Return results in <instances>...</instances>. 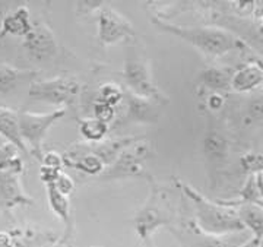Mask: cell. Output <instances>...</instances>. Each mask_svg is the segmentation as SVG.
I'll use <instances>...</instances> for the list:
<instances>
[{
  "instance_id": "6da1fadb",
  "label": "cell",
  "mask_w": 263,
  "mask_h": 247,
  "mask_svg": "<svg viewBox=\"0 0 263 247\" xmlns=\"http://www.w3.org/2000/svg\"><path fill=\"white\" fill-rule=\"evenodd\" d=\"M177 186L193 202L196 209L195 224L200 231L212 236H226L246 231L245 225L238 218L237 208L222 205L218 200L206 199L202 193L183 181L177 180Z\"/></svg>"
},
{
  "instance_id": "7a4b0ae2",
  "label": "cell",
  "mask_w": 263,
  "mask_h": 247,
  "mask_svg": "<svg viewBox=\"0 0 263 247\" xmlns=\"http://www.w3.org/2000/svg\"><path fill=\"white\" fill-rule=\"evenodd\" d=\"M157 28L173 34L209 57H221L245 46L233 32L219 27H183L161 18H152Z\"/></svg>"
},
{
  "instance_id": "3957f363",
  "label": "cell",
  "mask_w": 263,
  "mask_h": 247,
  "mask_svg": "<svg viewBox=\"0 0 263 247\" xmlns=\"http://www.w3.org/2000/svg\"><path fill=\"white\" fill-rule=\"evenodd\" d=\"M149 196L135 217L136 233L143 241H149L155 230L171 224L174 214L171 190L158 184L154 180V177H149Z\"/></svg>"
},
{
  "instance_id": "277c9868",
  "label": "cell",
  "mask_w": 263,
  "mask_h": 247,
  "mask_svg": "<svg viewBox=\"0 0 263 247\" xmlns=\"http://www.w3.org/2000/svg\"><path fill=\"white\" fill-rule=\"evenodd\" d=\"M123 78L127 85L126 89L133 94L149 98L161 105L167 104L170 101L168 97L154 82L149 60L135 47L129 48V53L126 56Z\"/></svg>"
},
{
  "instance_id": "5b68a950",
  "label": "cell",
  "mask_w": 263,
  "mask_h": 247,
  "mask_svg": "<svg viewBox=\"0 0 263 247\" xmlns=\"http://www.w3.org/2000/svg\"><path fill=\"white\" fill-rule=\"evenodd\" d=\"M67 113L66 108H57L50 113H31L21 111L18 113L19 132L21 138L27 146V151L32 154L37 160H43V142L47 132L53 124L63 119Z\"/></svg>"
},
{
  "instance_id": "8992f818",
  "label": "cell",
  "mask_w": 263,
  "mask_h": 247,
  "mask_svg": "<svg viewBox=\"0 0 263 247\" xmlns=\"http://www.w3.org/2000/svg\"><path fill=\"white\" fill-rule=\"evenodd\" d=\"M29 97L48 104L62 105V108H73L81 98V84L72 76H56L44 81L31 82Z\"/></svg>"
},
{
  "instance_id": "52a82bcc",
  "label": "cell",
  "mask_w": 263,
  "mask_h": 247,
  "mask_svg": "<svg viewBox=\"0 0 263 247\" xmlns=\"http://www.w3.org/2000/svg\"><path fill=\"white\" fill-rule=\"evenodd\" d=\"M154 157V146L149 141L141 139L139 142L127 146L116 158V161L107 167L101 174L103 180H123L141 177L145 173V164Z\"/></svg>"
},
{
  "instance_id": "ba28073f",
  "label": "cell",
  "mask_w": 263,
  "mask_h": 247,
  "mask_svg": "<svg viewBox=\"0 0 263 247\" xmlns=\"http://www.w3.org/2000/svg\"><path fill=\"white\" fill-rule=\"evenodd\" d=\"M98 41L101 46H113L135 38V29L129 19L110 6H101L97 13Z\"/></svg>"
},
{
  "instance_id": "9c48e42d",
  "label": "cell",
  "mask_w": 263,
  "mask_h": 247,
  "mask_svg": "<svg viewBox=\"0 0 263 247\" xmlns=\"http://www.w3.org/2000/svg\"><path fill=\"white\" fill-rule=\"evenodd\" d=\"M24 164L21 158H16L10 167L0 170V205L15 206V205H31L34 199L22 187L21 173Z\"/></svg>"
},
{
  "instance_id": "30bf717a",
  "label": "cell",
  "mask_w": 263,
  "mask_h": 247,
  "mask_svg": "<svg viewBox=\"0 0 263 247\" xmlns=\"http://www.w3.org/2000/svg\"><path fill=\"white\" fill-rule=\"evenodd\" d=\"M24 48L31 59L37 62H48L57 54V40L53 31L44 22L32 24L29 34L24 38Z\"/></svg>"
},
{
  "instance_id": "8fae6325",
  "label": "cell",
  "mask_w": 263,
  "mask_h": 247,
  "mask_svg": "<svg viewBox=\"0 0 263 247\" xmlns=\"http://www.w3.org/2000/svg\"><path fill=\"white\" fill-rule=\"evenodd\" d=\"M123 101L126 103V120L127 122L145 124L160 122L161 104L152 101L149 98L133 94L127 89H124Z\"/></svg>"
},
{
  "instance_id": "7c38bea8",
  "label": "cell",
  "mask_w": 263,
  "mask_h": 247,
  "mask_svg": "<svg viewBox=\"0 0 263 247\" xmlns=\"http://www.w3.org/2000/svg\"><path fill=\"white\" fill-rule=\"evenodd\" d=\"M63 162L66 167L75 168L88 174V176H101L105 170L104 162L95 155L94 152L89 151L88 143H79L73 145L69 149H66L63 154Z\"/></svg>"
},
{
  "instance_id": "4fadbf2b",
  "label": "cell",
  "mask_w": 263,
  "mask_h": 247,
  "mask_svg": "<svg viewBox=\"0 0 263 247\" xmlns=\"http://www.w3.org/2000/svg\"><path fill=\"white\" fill-rule=\"evenodd\" d=\"M143 138H138V136H120V138H113V139H107V141H101L98 143H88L89 151L94 152L95 155L104 162L105 168L110 167L116 158L124 151L127 146H130L133 143L139 142Z\"/></svg>"
},
{
  "instance_id": "5bb4252c",
  "label": "cell",
  "mask_w": 263,
  "mask_h": 247,
  "mask_svg": "<svg viewBox=\"0 0 263 247\" xmlns=\"http://www.w3.org/2000/svg\"><path fill=\"white\" fill-rule=\"evenodd\" d=\"M262 67L259 65V60H253L233 72L231 89H234L235 92H250L262 85Z\"/></svg>"
},
{
  "instance_id": "9a60e30c",
  "label": "cell",
  "mask_w": 263,
  "mask_h": 247,
  "mask_svg": "<svg viewBox=\"0 0 263 247\" xmlns=\"http://www.w3.org/2000/svg\"><path fill=\"white\" fill-rule=\"evenodd\" d=\"M187 228L190 230V233L196 234V237H199V247H238L245 243L246 240L249 238L246 237V231L241 233H233V234H226V236H212V234H206L203 231H200L196 227L195 221L189 222Z\"/></svg>"
},
{
  "instance_id": "2e32d148",
  "label": "cell",
  "mask_w": 263,
  "mask_h": 247,
  "mask_svg": "<svg viewBox=\"0 0 263 247\" xmlns=\"http://www.w3.org/2000/svg\"><path fill=\"white\" fill-rule=\"evenodd\" d=\"M0 135L8 142L15 145L19 151L28 154L27 146L22 141L21 132H19L18 113H15L13 110H10L8 107H2V105H0Z\"/></svg>"
},
{
  "instance_id": "e0dca14e",
  "label": "cell",
  "mask_w": 263,
  "mask_h": 247,
  "mask_svg": "<svg viewBox=\"0 0 263 247\" xmlns=\"http://www.w3.org/2000/svg\"><path fill=\"white\" fill-rule=\"evenodd\" d=\"M32 28V24L29 21V10L25 6H21L15 12L6 15L2 22V35H18L27 37Z\"/></svg>"
},
{
  "instance_id": "ac0fdd59",
  "label": "cell",
  "mask_w": 263,
  "mask_h": 247,
  "mask_svg": "<svg viewBox=\"0 0 263 247\" xmlns=\"http://www.w3.org/2000/svg\"><path fill=\"white\" fill-rule=\"evenodd\" d=\"M238 218L246 230L252 233V237L263 238V208L256 203H243L237 208Z\"/></svg>"
},
{
  "instance_id": "d6986e66",
  "label": "cell",
  "mask_w": 263,
  "mask_h": 247,
  "mask_svg": "<svg viewBox=\"0 0 263 247\" xmlns=\"http://www.w3.org/2000/svg\"><path fill=\"white\" fill-rule=\"evenodd\" d=\"M233 72L222 67H209L202 72V84L214 92H221L231 88Z\"/></svg>"
},
{
  "instance_id": "ffe728a7",
  "label": "cell",
  "mask_w": 263,
  "mask_h": 247,
  "mask_svg": "<svg viewBox=\"0 0 263 247\" xmlns=\"http://www.w3.org/2000/svg\"><path fill=\"white\" fill-rule=\"evenodd\" d=\"M230 151V143L222 133L211 130L203 138V152L206 157L212 160H221L226 158L227 154Z\"/></svg>"
},
{
  "instance_id": "44dd1931",
  "label": "cell",
  "mask_w": 263,
  "mask_h": 247,
  "mask_svg": "<svg viewBox=\"0 0 263 247\" xmlns=\"http://www.w3.org/2000/svg\"><path fill=\"white\" fill-rule=\"evenodd\" d=\"M32 73L34 72L19 70L9 65H0V94H8L13 91L22 81L32 76Z\"/></svg>"
},
{
  "instance_id": "7402d4cb",
  "label": "cell",
  "mask_w": 263,
  "mask_h": 247,
  "mask_svg": "<svg viewBox=\"0 0 263 247\" xmlns=\"http://www.w3.org/2000/svg\"><path fill=\"white\" fill-rule=\"evenodd\" d=\"M46 189H47V198L50 208H51V211H53L63 222H66V225H67V224H69V214H70V202H69V196L60 193V192L56 189L54 184H46Z\"/></svg>"
},
{
  "instance_id": "603a6c76",
  "label": "cell",
  "mask_w": 263,
  "mask_h": 247,
  "mask_svg": "<svg viewBox=\"0 0 263 247\" xmlns=\"http://www.w3.org/2000/svg\"><path fill=\"white\" fill-rule=\"evenodd\" d=\"M79 132L89 143H98L104 141L105 135L108 133V124L89 117L79 123Z\"/></svg>"
},
{
  "instance_id": "cb8c5ba5",
  "label": "cell",
  "mask_w": 263,
  "mask_h": 247,
  "mask_svg": "<svg viewBox=\"0 0 263 247\" xmlns=\"http://www.w3.org/2000/svg\"><path fill=\"white\" fill-rule=\"evenodd\" d=\"M124 98V89L122 86L113 84V82H107L100 88V94H98V100L103 101L105 104L111 105L116 108V105H119Z\"/></svg>"
},
{
  "instance_id": "d4e9b609",
  "label": "cell",
  "mask_w": 263,
  "mask_h": 247,
  "mask_svg": "<svg viewBox=\"0 0 263 247\" xmlns=\"http://www.w3.org/2000/svg\"><path fill=\"white\" fill-rule=\"evenodd\" d=\"M241 170L245 171L247 176L254 174L257 171H263V154L260 152H247L240 160Z\"/></svg>"
},
{
  "instance_id": "484cf974",
  "label": "cell",
  "mask_w": 263,
  "mask_h": 247,
  "mask_svg": "<svg viewBox=\"0 0 263 247\" xmlns=\"http://www.w3.org/2000/svg\"><path fill=\"white\" fill-rule=\"evenodd\" d=\"M92 113H94V119L103 122L105 124H110L114 120V116H116V108L111 105L105 104L103 101L97 100L92 107Z\"/></svg>"
},
{
  "instance_id": "4316f807",
  "label": "cell",
  "mask_w": 263,
  "mask_h": 247,
  "mask_svg": "<svg viewBox=\"0 0 263 247\" xmlns=\"http://www.w3.org/2000/svg\"><path fill=\"white\" fill-rule=\"evenodd\" d=\"M18 148L12 143L6 142L5 145H2L0 146V170L8 168L12 161L18 157Z\"/></svg>"
},
{
  "instance_id": "83f0119b",
  "label": "cell",
  "mask_w": 263,
  "mask_h": 247,
  "mask_svg": "<svg viewBox=\"0 0 263 247\" xmlns=\"http://www.w3.org/2000/svg\"><path fill=\"white\" fill-rule=\"evenodd\" d=\"M43 167H47V168H53V170L62 171L65 162H63V157L62 154H59L56 151H48L43 155Z\"/></svg>"
},
{
  "instance_id": "f1b7e54d",
  "label": "cell",
  "mask_w": 263,
  "mask_h": 247,
  "mask_svg": "<svg viewBox=\"0 0 263 247\" xmlns=\"http://www.w3.org/2000/svg\"><path fill=\"white\" fill-rule=\"evenodd\" d=\"M54 186H56V189L59 190L60 193H63L66 196H69V195L73 192V189H75V183L72 180V177L67 176L63 171H60L57 180L54 181Z\"/></svg>"
},
{
  "instance_id": "f546056e",
  "label": "cell",
  "mask_w": 263,
  "mask_h": 247,
  "mask_svg": "<svg viewBox=\"0 0 263 247\" xmlns=\"http://www.w3.org/2000/svg\"><path fill=\"white\" fill-rule=\"evenodd\" d=\"M247 114L254 122L263 120V100H254L247 107Z\"/></svg>"
},
{
  "instance_id": "4dcf8cb0",
  "label": "cell",
  "mask_w": 263,
  "mask_h": 247,
  "mask_svg": "<svg viewBox=\"0 0 263 247\" xmlns=\"http://www.w3.org/2000/svg\"><path fill=\"white\" fill-rule=\"evenodd\" d=\"M59 174H60V171L47 168V167H41V170H40V177H41L43 183H46V184H54Z\"/></svg>"
},
{
  "instance_id": "1f68e13d",
  "label": "cell",
  "mask_w": 263,
  "mask_h": 247,
  "mask_svg": "<svg viewBox=\"0 0 263 247\" xmlns=\"http://www.w3.org/2000/svg\"><path fill=\"white\" fill-rule=\"evenodd\" d=\"M54 247H73V228L72 225H66V231L63 234V237L59 240Z\"/></svg>"
},
{
  "instance_id": "d6a6232c",
  "label": "cell",
  "mask_w": 263,
  "mask_h": 247,
  "mask_svg": "<svg viewBox=\"0 0 263 247\" xmlns=\"http://www.w3.org/2000/svg\"><path fill=\"white\" fill-rule=\"evenodd\" d=\"M208 105L211 110H219L222 105H224V97L218 92H214L212 95H209L208 98Z\"/></svg>"
},
{
  "instance_id": "836d02e7",
  "label": "cell",
  "mask_w": 263,
  "mask_h": 247,
  "mask_svg": "<svg viewBox=\"0 0 263 247\" xmlns=\"http://www.w3.org/2000/svg\"><path fill=\"white\" fill-rule=\"evenodd\" d=\"M234 8L241 15L243 13H252V12H254V2H235Z\"/></svg>"
},
{
  "instance_id": "e575fe53",
  "label": "cell",
  "mask_w": 263,
  "mask_h": 247,
  "mask_svg": "<svg viewBox=\"0 0 263 247\" xmlns=\"http://www.w3.org/2000/svg\"><path fill=\"white\" fill-rule=\"evenodd\" d=\"M254 179V186L257 190V195H259V200H263V171H257L253 174Z\"/></svg>"
},
{
  "instance_id": "d590c367",
  "label": "cell",
  "mask_w": 263,
  "mask_h": 247,
  "mask_svg": "<svg viewBox=\"0 0 263 247\" xmlns=\"http://www.w3.org/2000/svg\"><path fill=\"white\" fill-rule=\"evenodd\" d=\"M238 247H260V240H257V238H254V237H250L249 240H246L241 246H238Z\"/></svg>"
},
{
  "instance_id": "8d00e7d4",
  "label": "cell",
  "mask_w": 263,
  "mask_h": 247,
  "mask_svg": "<svg viewBox=\"0 0 263 247\" xmlns=\"http://www.w3.org/2000/svg\"><path fill=\"white\" fill-rule=\"evenodd\" d=\"M0 247H9V236L0 233Z\"/></svg>"
},
{
  "instance_id": "74e56055",
  "label": "cell",
  "mask_w": 263,
  "mask_h": 247,
  "mask_svg": "<svg viewBox=\"0 0 263 247\" xmlns=\"http://www.w3.org/2000/svg\"><path fill=\"white\" fill-rule=\"evenodd\" d=\"M6 142H8V141H6V139H5V138H3V136L0 135V146H2V145H5Z\"/></svg>"
},
{
  "instance_id": "f35d334b",
  "label": "cell",
  "mask_w": 263,
  "mask_h": 247,
  "mask_svg": "<svg viewBox=\"0 0 263 247\" xmlns=\"http://www.w3.org/2000/svg\"><path fill=\"white\" fill-rule=\"evenodd\" d=\"M256 205H259V206H262L263 208V200H257V202H256Z\"/></svg>"
},
{
  "instance_id": "ab89813d",
  "label": "cell",
  "mask_w": 263,
  "mask_h": 247,
  "mask_svg": "<svg viewBox=\"0 0 263 247\" xmlns=\"http://www.w3.org/2000/svg\"><path fill=\"white\" fill-rule=\"evenodd\" d=\"M259 65H260V67H262V70H263V60H259ZM262 85H263V81H262Z\"/></svg>"
},
{
  "instance_id": "60d3db41",
  "label": "cell",
  "mask_w": 263,
  "mask_h": 247,
  "mask_svg": "<svg viewBox=\"0 0 263 247\" xmlns=\"http://www.w3.org/2000/svg\"><path fill=\"white\" fill-rule=\"evenodd\" d=\"M260 247H263V238H262V240H260Z\"/></svg>"
}]
</instances>
